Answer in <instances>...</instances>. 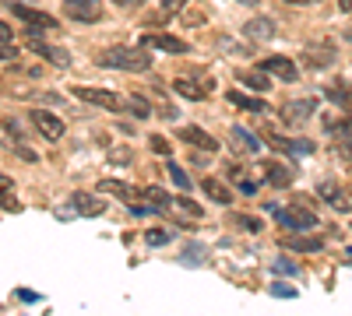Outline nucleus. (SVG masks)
Wrapping results in <instances>:
<instances>
[{"mask_svg":"<svg viewBox=\"0 0 352 316\" xmlns=\"http://www.w3.org/2000/svg\"><path fill=\"white\" fill-rule=\"evenodd\" d=\"M99 67H116V71H148L152 67V56L144 53L141 46H113L106 53H99Z\"/></svg>","mask_w":352,"mask_h":316,"instance_id":"1","label":"nucleus"},{"mask_svg":"<svg viewBox=\"0 0 352 316\" xmlns=\"http://www.w3.org/2000/svg\"><path fill=\"white\" fill-rule=\"evenodd\" d=\"M272 215L285 228H292V232H310V228H317V215L310 208H300V204H292V208H275L272 204Z\"/></svg>","mask_w":352,"mask_h":316,"instance_id":"2","label":"nucleus"},{"mask_svg":"<svg viewBox=\"0 0 352 316\" xmlns=\"http://www.w3.org/2000/svg\"><path fill=\"white\" fill-rule=\"evenodd\" d=\"M64 14L71 21H85V25H92L102 18V4L99 0H64Z\"/></svg>","mask_w":352,"mask_h":316,"instance_id":"3","label":"nucleus"},{"mask_svg":"<svg viewBox=\"0 0 352 316\" xmlns=\"http://www.w3.org/2000/svg\"><path fill=\"white\" fill-rule=\"evenodd\" d=\"M25 42H28V49H32V53L46 56L50 64H56V67H71V53H67V49H60V46H50V42H43L36 32H28V36H25Z\"/></svg>","mask_w":352,"mask_h":316,"instance_id":"4","label":"nucleus"},{"mask_svg":"<svg viewBox=\"0 0 352 316\" xmlns=\"http://www.w3.org/2000/svg\"><path fill=\"white\" fill-rule=\"evenodd\" d=\"M74 95L85 99V102H92V106H99V109H109V112L127 109V102H124V99H116L109 88H74Z\"/></svg>","mask_w":352,"mask_h":316,"instance_id":"5","label":"nucleus"},{"mask_svg":"<svg viewBox=\"0 0 352 316\" xmlns=\"http://www.w3.org/2000/svg\"><path fill=\"white\" fill-rule=\"evenodd\" d=\"M28 120H32L36 130H39L43 137H50V141H60V137H64V123H60V117H56V112L32 109V112H28Z\"/></svg>","mask_w":352,"mask_h":316,"instance_id":"6","label":"nucleus"},{"mask_svg":"<svg viewBox=\"0 0 352 316\" xmlns=\"http://www.w3.org/2000/svg\"><path fill=\"white\" fill-rule=\"evenodd\" d=\"M261 71H264V74H275V77H282L285 84L300 81V71H296V64H292L289 56H268V60H261Z\"/></svg>","mask_w":352,"mask_h":316,"instance_id":"7","label":"nucleus"},{"mask_svg":"<svg viewBox=\"0 0 352 316\" xmlns=\"http://www.w3.org/2000/svg\"><path fill=\"white\" fill-rule=\"evenodd\" d=\"M264 137H268L275 148L289 151V155H314V151H317V148H314V141H307V137H278V134H272V130L264 134Z\"/></svg>","mask_w":352,"mask_h":316,"instance_id":"8","label":"nucleus"},{"mask_svg":"<svg viewBox=\"0 0 352 316\" xmlns=\"http://www.w3.org/2000/svg\"><path fill=\"white\" fill-rule=\"evenodd\" d=\"M303 60L310 64V67H331L335 64V46L331 42H310L307 49H303Z\"/></svg>","mask_w":352,"mask_h":316,"instance_id":"9","label":"nucleus"},{"mask_svg":"<svg viewBox=\"0 0 352 316\" xmlns=\"http://www.w3.org/2000/svg\"><path fill=\"white\" fill-rule=\"evenodd\" d=\"M243 36L254 42H268V39H275V21L272 18H250L243 25Z\"/></svg>","mask_w":352,"mask_h":316,"instance_id":"10","label":"nucleus"},{"mask_svg":"<svg viewBox=\"0 0 352 316\" xmlns=\"http://www.w3.org/2000/svg\"><path fill=\"white\" fill-rule=\"evenodd\" d=\"M317 109V99H296V102H285L282 106V120L285 123H300V120H307L310 112Z\"/></svg>","mask_w":352,"mask_h":316,"instance_id":"11","label":"nucleus"},{"mask_svg":"<svg viewBox=\"0 0 352 316\" xmlns=\"http://www.w3.org/2000/svg\"><path fill=\"white\" fill-rule=\"evenodd\" d=\"M11 11L25 21V25H32V28H56V18L36 11V8H25V4H11Z\"/></svg>","mask_w":352,"mask_h":316,"instance_id":"12","label":"nucleus"},{"mask_svg":"<svg viewBox=\"0 0 352 316\" xmlns=\"http://www.w3.org/2000/svg\"><path fill=\"white\" fill-rule=\"evenodd\" d=\"M141 46H152V49H166V53H187L190 46L176 36H141Z\"/></svg>","mask_w":352,"mask_h":316,"instance_id":"13","label":"nucleus"},{"mask_svg":"<svg viewBox=\"0 0 352 316\" xmlns=\"http://www.w3.org/2000/svg\"><path fill=\"white\" fill-rule=\"evenodd\" d=\"M229 145L236 148L240 155H254V151H261L257 137H254V134H247L243 127H232V130H229Z\"/></svg>","mask_w":352,"mask_h":316,"instance_id":"14","label":"nucleus"},{"mask_svg":"<svg viewBox=\"0 0 352 316\" xmlns=\"http://www.w3.org/2000/svg\"><path fill=\"white\" fill-rule=\"evenodd\" d=\"M317 193L324 197V200H328V204H331L335 211H349V204H345V193H342V186H338L335 180H320Z\"/></svg>","mask_w":352,"mask_h":316,"instance_id":"15","label":"nucleus"},{"mask_svg":"<svg viewBox=\"0 0 352 316\" xmlns=\"http://www.w3.org/2000/svg\"><path fill=\"white\" fill-rule=\"evenodd\" d=\"M180 137L187 141V145L201 148V151H219L215 137H208V134H204V130H197V127H184V130H180Z\"/></svg>","mask_w":352,"mask_h":316,"instance_id":"16","label":"nucleus"},{"mask_svg":"<svg viewBox=\"0 0 352 316\" xmlns=\"http://www.w3.org/2000/svg\"><path fill=\"white\" fill-rule=\"evenodd\" d=\"M208 88H212V84H194V81H187V77L173 81V92H176V95H184V99H190V102L204 99V95H208Z\"/></svg>","mask_w":352,"mask_h":316,"instance_id":"17","label":"nucleus"},{"mask_svg":"<svg viewBox=\"0 0 352 316\" xmlns=\"http://www.w3.org/2000/svg\"><path fill=\"white\" fill-rule=\"evenodd\" d=\"M261 169H264V176H268V183L272 186H289L292 183V172L285 169V165H278V162H261Z\"/></svg>","mask_w":352,"mask_h":316,"instance_id":"18","label":"nucleus"},{"mask_svg":"<svg viewBox=\"0 0 352 316\" xmlns=\"http://www.w3.org/2000/svg\"><path fill=\"white\" fill-rule=\"evenodd\" d=\"M71 204L78 208V215H88V218H96V215L106 211V208H102V200H96L92 193H74V197H71Z\"/></svg>","mask_w":352,"mask_h":316,"instance_id":"19","label":"nucleus"},{"mask_svg":"<svg viewBox=\"0 0 352 316\" xmlns=\"http://www.w3.org/2000/svg\"><path fill=\"white\" fill-rule=\"evenodd\" d=\"M278 239H282V246H289V250H300V253H317L320 246H324L317 236H278Z\"/></svg>","mask_w":352,"mask_h":316,"instance_id":"20","label":"nucleus"},{"mask_svg":"<svg viewBox=\"0 0 352 316\" xmlns=\"http://www.w3.org/2000/svg\"><path fill=\"white\" fill-rule=\"evenodd\" d=\"M141 200H144V204H155V208L166 211V215L173 211V197H169L166 190H159V186H144V190H141Z\"/></svg>","mask_w":352,"mask_h":316,"instance_id":"21","label":"nucleus"},{"mask_svg":"<svg viewBox=\"0 0 352 316\" xmlns=\"http://www.w3.org/2000/svg\"><path fill=\"white\" fill-rule=\"evenodd\" d=\"M99 190H102V193H113V197H124V200H141V193H138L134 186L120 183V180H102Z\"/></svg>","mask_w":352,"mask_h":316,"instance_id":"22","label":"nucleus"},{"mask_svg":"<svg viewBox=\"0 0 352 316\" xmlns=\"http://www.w3.org/2000/svg\"><path fill=\"white\" fill-rule=\"evenodd\" d=\"M201 190L208 193L215 204H229V200H232V193H229V186L222 180H201Z\"/></svg>","mask_w":352,"mask_h":316,"instance_id":"23","label":"nucleus"},{"mask_svg":"<svg viewBox=\"0 0 352 316\" xmlns=\"http://www.w3.org/2000/svg\"><path fill=\"white\" fill-rule=\"evenodd\" d=\"M0 208H8V211H21L18 197H14V180H11V176H0Z\"/></svg>","mask_w":352,"mask_h":316,"instance_id":"24","label":"nucleus"},{"mask_svg":"<svg viewBox=\"0 0 352 316\" xmlns=\"http://www.w3.org/2000/svg\"><path fill=\"white\" fill-rule=\"evenodd\" d=\"M328 130L338 134V141L349 148L352 145V117H342V120H328Z\"/></svg>","mask_w":352,"mask_h":316,"instance_id":"25","label":"nucleus"},{"mask_svg":"<svg viewBox=\"0 0 352 316\" xmlns=\"http://www.w3.org/2000/svg\"><path fill=\"white\" fill-rule=\"evenodd\" d=\"M328 99L338 102V106H349V109H352V84H345V81L331 84V88H328Z\"/></svg>","mask_w":352,"mask_h":316,"instance_id":"26","label":"nucleus"},{"mask_svg":"<svg viewBox=\"0 0 352 316\" xmlns=\"http://www.w3.org/2000/svg\"><path fill=\"white\" fill-rule=\"evenodd\" d=\"M240 81L250 84V88H257V92L268 88V74H264V71H240Z\"/></svg>","mask_w":352,"mask_h":316,"instance_id":"27","label":"nucleus"},{"mask_svg":"<svg viewBox=\"0 0 352 316\" xmlns=\"http://www.w3.org/2000/svg\"><path fill=\"white\" fill-rule=\"evenodd\" d=\"M173 211H180V215H187V221H194V218H201V208H194L187 197H176L173 200Z\"/></svg>","mask_w":352,"mask_h":316,"instance_id":"28","label":"nucleus"},{"mask_svg":"<svg viewBox=\"0 0 352 316\" xmlns=\"http://www.w3.org/2000/svg\"><path fill=\"white\" fill-rule=\"evenodd\" d=\"M229 95V102H236L240 109H254V112H261L264 109V102L261 99H247V95H240V92H226Z\"/></svg>","mask_w":352,"mask_h":316,"instance_id":"29","label":"nucleus"},{"mask_svg":"<svg viewBox=\"0 0 352 316\" xmlns=\"http://www.w3.org/2000/svg\"><path fill=\"white\" fill-rule=\"evenodd\" d=\"M127 109L134 112V117H141V120H144V117H148V112H152L148 99H141V95H131V99H127Z\"/></svg>","mask_w":352,"mask_h":316,"instance_id":"30","label":"nucleus"},{"mask_svg":"<svg viewBox=\"0 0 352 316\" xmlns=\"http://www.w3.org/2000/svg\"><path fill=\"white\" fill-rule=\"evenodd\" d=\"M169 180L180 186V190H190V186H194V180H187V172H184L180 165H169Z\"/></svg>","mask_w":352,"mask_h":316,"instance_id":"31","label":"nucleus"},{"mask_svg":"<svg viewBox=\"0 0 352 316\" xmlns=\"http://www.w3.org/2000/svg\"><path fill=\"white\" fill-rule=\"evenodd\" d=\"M148 243H152V246H166V243H169V232H162V228H152Z\"/></svg>","mask_w":352,"mask_h":316,"instance_id":"32","label":"nucleus"},{"mask_svg":"<svg viewBox=\"0 0 352 316\" xmlns=\"http://www.w3.org/2000/svg\"><path fill=\"white\" fill-rule=\"evenodd\" d=\"M148 145H152V151H159V155H169V141H166V137H159V134H155V137L148 141Z\"/></svg>","mask_w":352,"mask_h":316,"instance_id":"33","label":"nucleus"},{"mask_svg":"<svg viewBox=\"0 0 352 316\" xmlns=\"http://www.w3.org/2000/svg\"><path fill=\"white\" fill-rule=\"evenodd\" d=\"M187 0H162V14H176V11H184Z\"/></svg>","mask_w":352,"mask_h":316,"instance_id":"34","label":"nucleus"},{"mask_svg":"<svg viewBox=\"0 0 352 316\" xmlns=\"http://www.w3.org/2000/svg\"><path fill=\"white\" fill-rule=\"evenodd\" d=\"M272 295H278V299H296V289H289V284H275Z\"/></svg>","mask_w":352,"mask_h":316,"instance_id":"35","label":"nucleus"},{"mask_svg":"<svg viewBox=\"0 0 352 316\" xmlns=\"http://www.w3.org/2000/svg\"><path fill=\"white\" fill-rule=\"evenodd\" d=\"M14 39V32H11V25L8 21H0V46H8Z\"/></svg>","mask_w":352,"mask_h":316,"instance_id":"36","label":"nucleus"},{"mask_svg":"<svg viewBox=\"0 0 352 316\" xmlns=\"http://www.w3.org/2000/svg\"><path fill=\"white\" fill-rule=\"evenodd\" d=\"M275 271H278V274H296V264H292V260H278Z\"/></svg>","mask_w":352,"mask_h":316,"instance_id":"37","label":"nucleus"},{"mask_svg":"<svg viewBox=\"0 0 352 316\" xmlns=\"http://www.w3.org/2000/svg\"><path fill=\"white\" fill-rule=\"evenodd\" d=\"M240 225H243V228H254V232H261V221H257V218H240Z\"/></svg>","mask_w":352,"mask_h":316,"instance_id":"38","label":"nucleus"},{"mask_svg":"<svg viewBox=\"0 0 352 316\" xmlns=\"http://www.w3.org/2000/svg\"><path fill=\"white\" fill-rule=\"evenodd\" d=\"M113 4H116V8H141L144 0H113Z\"/></svg>","mask_w":352,"mask_h":316,"instance_id":"39","label":"nucleus"},{"mask_svg":"<svg viewBox=\"0 0 352 316\" xmlns=\"http://www.w3.org/2000/svg\"><path fill=\"white\" fill-rule=\"evenodd\" d=\"M184 21H187V25H201V21H204V14H184Z\"/></svg>","mask_w":352,"mask_h":316,"instance_id":"40","label":"nucleus"},{"mask_svg":"<svg viewBox=\"0 0 352 316\" xmlns=\"http://www.w3.org/2000/svg\"><path fill=\"white\" fill-rule=\"evenodd\" d=\"M240 190H243V193H254V190H257V183H250V180H240Z\"/></svg>","mask_w":352,"mask_h":316,"instance_id":"41","label":"nucleus"},{"mask_svg":"<svg viewBox=\"0 0 352 316\" xmlns=\"http://www.w3.org/2000/svg\"><path fill=\"white\" fill-rule=\"evenodd\" d=\"M0 56H4V60H11V56H14V46L8 42V46H0Z\"/></svg>","mask_w":352,"mask_h":316,"instance_id":"42","label":"nucleus"},{"mask_svg":"<svg viewBox=\"0 0 352 316\" xmlns=\"http://www.w3.org/2000/svg\"><path fill=\"white\" fill-rule=\"evenodd\" d=\"M338 8L342 11H352V0H338Z\"/></svg>","mask_w":352,"mask_h":316,"instance_id":"43","label":"nucleus"},{"mask_svg":"<svg viewBox=\"0 0 352 316\" xmlns=\"http://www.w3.org/2000/svg\"><path fill=\"white\" fill-rule=\"evenodd\" d=\"M285 4H314V0H285Z\"/></svg>","mask_w":352,"mask_h":316,"instance_id":"44","label":"nucleus"},{"mask_svg":"<svg viewBox=\"0 0 352 316\" xmlns=\"http://www.w3.org/2000/svg\"><path fill=\"white\" fill-rule=\"evenodd\" d=\"M345 256H349V260H352V246H349V250H345Z\"/></svg>","mask_w":352,"mask_h":316,"instance_id":"45","label":"nucleus"},{"mask_svg":"<svg viewBox=\"0 0 352 316\" xmlns=\"http://www.w3.org/2000/svg\"><path fill=\"white\" fill-rule=\"evenodd\" d=\"M349 39H352V32H349Z\"/></svg>","mask_w":352,"mask_h":316,"instance_id":"46","label":"nucleus"},{"mask_svg":"<svg viewBox=\"0 0 352 316\" xmlns=\"http://www.w3.org/2000/svg\"><path fill=\"white\" fill-rule=\"evenodd\" d=\"M349 151H352V145H349Z\"/></svg>","mask_w":352,"mask_h":316,"instance_id":"47","label":"nucleus"}]
</instances>
